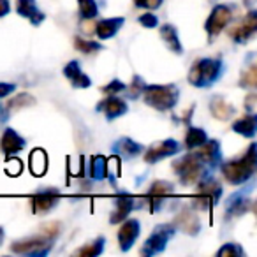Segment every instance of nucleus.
I'll return each mask as SVG.
<instances>
[{
	"label": "nucleus",
	"instance_id": "f257e3e1",
	"mask_svg": "<svg viewBox=\"0 0 257 257\" xmlns=\"http://www.w3.org/2000/svg\"><path fill=\"white\" fill-rule=\"evenodd\" d=\"M255 166H257L255 145L252 143L241 159L225 162V164L222 166V175H224V178L227 180L229 183H232V185H241V183H245L246 180L253 176Z\"/></svg>",
	"mask_w": 257,
	"mask_h": 257
},
{
	"label": "nucleus",
	"instance_id": "f03ea898",
	"mask_svg": "<svg viewBox=\"0 0 257 257\" xmlns=\"http://www.w3.org/2000/svg\"><path fill=\"white\" fill-rule=\"evenodd\" d=\"M222 71H224V64L218 58H199L190 67L189 81L194 86L206 88V86H211L220 78Z\"/></svg>",
	"mask_w": 257,
	"mask_h": 257
},
{
	"label": "nucleus",
	"instance_id": "7ed1b4c3",
	"mask_svg": "<svg viewBox=\"0 0 257 257\" xmlns=\"http://www.w3.org/2000/svg\"><path fill=\"white\" fill-rule=\"evenodd\" d=\"M178 95L180 92L175 85H164V86L154 85L143 88L145 102L159 111H168L171 107H175V104L178 102Z\"/></svg>",
	"mask_w": 257,
	"mask_h": 257
},
{
	"label": "nucleus",
	"instance_id": "20e7f679",
	"mask_svg": "<svg viewBox=\"0 0 257 257\" xmlns=\"http://www.w3.org/2000/svg\"><path fill=\"white\" fill-rule=\"evenodd\" d=\"M173 169L176 171V176H178L183 185H190V183H196L201 180L204 171V164L196 154H189L176 159L173 162Z\"/></svg>",
	"mask_w": 257,
	"mask_h": 257
},
{
	"label": "nucleus",
	"instance_id": "39448f33",
	"mask_svg": "<svg viewBox=\"0 0 257 257\" xmlns=\"http://www.w3.org/2000/svg\"><path fill=\"white\" fill-rule=\"evenodd\" d=\"M222 196V187L217 180L208 178L199 183L197 196L194 197V208L197 210H211Z\"/></svg>",
	"mask_w": 257,
	"mask_h": 257
},
{
	"label": "nucleus",
	"instance_id": "423d86ee",
	"mask_svg": "<svg viewBox=\"0 0 257 257\" xmlns=\"http://www.w3.org/2000/svg\"><path fill=\"white\" fill-rule=\"evenodd\" d=\"M55 239L46 238L44 234H37L34 238H25L15 241L11 245V250L16 253H23V255H44L51 250Z\"/></svg>",
	"mask_w": 257,
	"mask_h": 257
},
{
	"label": "nucleus",
	"instance_id": "0eeeda50",
	"mask_svg": "<svg viewBox=\"0 0 257 257\" xmlns=\"http://www.w3.org/2000/svg\"><path fill=\"white\" fill-rule=\"evenodd\" d=\"M175 234V227L173 225H168V224H162V225H157L155 231L150 234V238L145 241V246L141 252L145 255H154V253H159L166 248V243L173 238Z\"/></svg>",
	"mask_w": 257,
	"mask_h": 257
},
{
	"label": "nucleus",
	"instance_id": "6e6552de",
	"mask_svg": "<svg viewBox=\"0 0 257 257\" xmlns=\"http://www.w3.org/2000/svg\"><path fill=\"white\" fill-rule=\"evenodd\" d=\"M231 18H232L231 8H227V6H224V4L215 6V9L211 11L210 18H208V22H206V32H208V36H210V39L217 37L218 34L227 27Z\"/></svg>",
	"mask_w": 257,
	"mask_h": 257
},
{
	"label": "nucleus",
	"instance_id": "1a4fd4ad",
	"mask_svg": "<svg viewBox=\"0 0 257 257\" xmlns=\"http://www.w3.org/2000/svg\"><path fill=\"white\" fill-rule=\"evenodd\" d=\"M60 196V190L53 189V187L39 190V192H36L32 196V210L36 213H46V211H50L58 203Z\"/></svg>",
	"mask_w": 257,
	"mask_h": 257
},
{
	"label": "nucleus",
	"instance_id": "9d476101",
	"mask_svg": "<svg viewBox=\"0 0 257 257\" xmlns=\"http://www.w3.org/2000/svg\"><path fill=\"white\" fill-rule=\"evenodd\" d=\"M180 152V145L176 143L175 140H166L161 141V143H155L145 152V162L148 164H154L157 161H162L164 157H169V155H175Z\"/></svg>",
	"mask_w": 257,
	"mask_h": 257
},
{
	"label": "nucleus",
	"instance_id": "9b49d317",
	"mask_svg": "<svg viewBox=\"0 0 257 257\" xmlns=\"http://www.w3.org/2000/svg\"><path fill=\"white\" fill-rule=\"evenodd\" d=\"M171 194H175V187H173V183L166 182V180L155 182L147 194V203L150 204V211H157L159 208H161L162 201H164L166 197L171 196Z\"/></svg>",
	"mask_w": 257,
	"mask_h": 257
},
{
	"label": "nucleus",
	"instance_id": "f8f14e48",
	"mask_svg": "<svg viewBox=\"0 0 257 257\" xmlns=\"http://www.w3.org/2000/svg\"><path fill=\"white\" fill-rule=\"evenodd\" d=\"M257 30V13L250 11L248 15L243 18L239 25H236L232 30H229V36L236 41V43H246L250 37L255 34Z\"/></svg>",
	"mask_w": 257,
	"mask_h": 257
},
{
	"label": "nucleus",
	"instance_id": "ddd939ff",
	"mask_svg": "<svg viewBox=\"0 0 257 257\" xmlns=\"http://www.w3.org/2000/svg\"><path fill=\"white\" fill-rule=\"evenodd\" d=\"M140 236V220L136 218H131V220H125L123 225L118 231V243H120V248L123 252H127L131 246L134 245V241Z\"/></svg>",
	"mask_w": 257,
	"mask_h": 257
},
{
	"label": "nucleus",
	"instance_id": "4468645a",
	"mask_svg": "<svg viewBox=\"0 0 257 257\" xmlns=\"http://www.w3.org/2000/svg\"><path fill=\"white\" fill-rule=\"evenodd\" d=\"M23 148H25V140L16 131H13V128H6L4 134H2V140H0V150H2V154L6 157H11V155L18 154Z\"/></svg>",
	"mask_w": 257,
	"mask_h": 257
},
{
	"label": "nucleus",
	"instance_id": "2eb2a0df",
	"mask_svg": "<svg viewBox=\"0 0 257 257\" xmlns=\"http://www.w3.org/2000/svg\"><path fill=\"white\" fill-rule=\"evenodd\" d=\"M127 104L121 99H118L116 95H109L107 99L100 100V104L97 106V111H102L107 120H114V118L121 116V114L127 113Z\"/></svg>",
	"mask_w": 257,
	"mask_h": 257
},
{
	"label": "nucleus",
	"instance_id": "dca6fc26",
	"mask_svg": "<svg viewBox=\"0 0 257 257\" xmlns=\"http://www.w3.org/2000/svg\"><path fill=\"white\" fill-rule=\"evenodd\" d=\"M16 13L23 18L30 20L34 25H39L46 16L37 8L36 0H16Z\"/></svg>",
	"mask_w": 257,
	"mask_h": 257
},
{
	"label": "nucleus",
	"instance_id": "f3484780",
	"mask_svg": "<svg viewBox=\"0 0 257 257\" xmlns=\"http://www.w3.org/2000/svg\"><path fill=\"white\" fill-rule=\"evenodd\" d=\"M175 225L178 229H182L183 232H187V234H197L201 229L199 225V218H197V215L194 213V211L187 210V208H183L182 211L178 213V217L175 218Z\"/></svg>",
	"mask_w": 257,
	"mask_h": 257
},
{
	"label": "nucleus",
	"instance_id": "a211bd4d",
	"mask_svg": "<svg viewBox=\"0 0 257 257\" xmlns=\"http://www.w3.org/2000/svg\"><path fill=\"white\" fill-rule=\"evenodd\" d=\"M133 208H134V197L128 196V194H125V192H121L120 196L116 197V203H114V210H113L111 218H109L111 224H118V222L125 220Z\"/></svg>",
	"mask_w": 257,
	"mask_h": 257
},
{
	"label": "nucleus",
	"instance_id": "6ab92c4d",
	"mask_svg": "<svg viewBox=\"0 0 257 257\" xmlns=\"http://www.w3.org/2000/svg\"><path fill=\"white\" fill-rule=\"evenodd\" d=\"M64 74H65V78L71 81V85L74 86V88H88V86L92 85L90 78L81 71L79 64H78V62H74V60L69 62V64L65 65Z\"/></svg>",
	"mask_w": 257,
	"mask_h": 257
},
{
	"label": "nucleus",
	"instance_id": "aec40b11",
	"mask_svg": "<svg viewBox=\"0 0 257 257\" xmlns=\"http://www.w3.org/2000/svg\"><path fill=\"white\" fill-rule=\"evenodd\" d=\"M197 157L201 159L203 164L215 166L220 159V147H218V141H204L201 147H197V150L194 152Z\"/></svg>",
	"mask_w": 257,
	"mask_h": 257
},
{
	"label": "nucleus",
	"instance_id": "412c9836",
	"mask_svg": "<svg viewBox=\"0 0 257 257\" xmlns=\"http://www.w3.org/2000/svg\"><path fill=\"white\" fill-rule=\"evenodd\" d=\"M210 111H211V114L217 118V120H222V121L232 118V116H234V113H236L234 106H232V104H229L227 100H225L224 97H220V95H217V97H213V99H211Z\"/></svg>",
	"mask_w": 257,
	"mask_h": 257
},
{
	"label": "nucleus",
	"instance_id": "4be33fe9",
	"mask_svg": "<svg viewBox=\"0 0 257 257\" xmlns=\"http://www.w3.org/2000/svg\"><path fill=\"white\" fill-rule=\"evenodd\" d=\"M123 25V18H107L95 23V34L100 39H111Z\"/></svg>",
	"mask_w": 257,
	"mask_h": 257
},
{
	"label": "nucleus",
	"instance_id": "5701e85b",
	"mask_svg": "<svg viewBox=\"0 0 257 257\" xmlns=\"http://www.w3.org/2000/svg\"><path fill=\"white\" fill-rule=\"evenodd\" d=\"M255 114L253 113H248L245 114L243 118H239V120H236L234 123H232V131L238 134H241V136H246V138H253V134H255Z\"/></svg>",
	"mask_w": 257,
	"mask_h": 257
},
{
	"label": "nucleus",
	"instance_id": "b1692460",
	"mask_svg": "<svg viewBox=\"0 0 257 257\" xmlns=\"http://www.w3.org/2000/svg\"><path fill=\"white\" fill-rule=\"evenodd\" d=\"M161 37L166 41V44L169 46V50H173L175 53H183V48H182V43L178 39V32L176 29L171 25V23H166V25L161 27Z\"/></svg>",
	"mask_w": 257,
	"mask_h": 257
},
{
	"label": "nucleus",
	"instance_id": "393cba45",
	"mask_svg": "<svg viewBox=\"0 0 257 257\" xmlns=\"http://www.w3.org/2000/svg\"><path fill=\"white\" fill-rule=\"evenodd\" d=\"M48 169V155L44 150L37 148L30 154V171L34 176H43Z\"/></svg>",
	"mask_w": 257,
	"mask_h": 257
},
{
	"label": "nucleus",
	"instance_id": "a878e982",
	"mask_svg": "<svg viewBox=\"0 0 257 257\" xmlns=\"http://www.w3.org/2000/svg\"><path fill=\"white\" fill-rule=\"evenodd\" d=\"M114 145H116V147H114V152L125 155V157H136V155H140L141 152H143V147H141L140 143L128 140V138H121V140Z\"/></svg>",
	"mask_w": 257,
	"mask_h": 257
},
{
	"label": "nucleus",
	"instance_id": "bb28decb",
	"mask_svg": "<svg viewBox=\"0 0 257 257\" xmlns=\"http://www.w3.org/2000/svg\"><path fill=\"white\" fill-rule=\"evenodd\" d=\"M206 140H208V136L203 128L190 127L189 131H187V136H185V148H189V150H196V148L201 147Z\"/></svg>",
	"mask_w": 257,
	"mask_h": 257
},
{
	"label": "nucleus",
	"instance_id": "cd10ccee",
	"mask_svg": "<svg viewBox=\"0 0 257 257\" xmlns=\"http://www.w3.org/2000/svg\"><path fill=\"white\" fill-rule=\"evenodd\" d=\"M90 176H92L93 180H102L106 178L107 175V161L104 157H93L92 161H90Z\"/></svg>",
	"mask_w": 257,
	"mask_h": 257
},
{
	"label": "nucleus",
	"instance_id": "c85d7f7f",
	"mask_svg": "<svg viewBox=\"0 0 257 257\" xmlns=\"http://www.w3.org/2000/svg\"><path fill=\"white\" fill-rule=\"evenodd\" d=\"M104 243H106V239H104V238H97L95 241L86 243L85 246H81L79 250H76V255H83V257L99 255V253L104 250Z\"/></svg>",
	"mask_w": 257,
	"mask_h": 257
},
{
	"label": "nucleus",
	"instance_id": "c756f323",
	"mask_svg": "<svg viewBox=\"0 0 257 257\" xmlns=\"http://www.w3.org/2000/svg\"><path fill=\"white\" fill-rule=\"evenodd\" d=\"M248 199H245V197L241 196H234L231 199V203L227 204V215H232V217H239V215H243L246 210H248Z\"/></svg>",
	"mask_w": 257,
	"mask_h": 257
},
{
	"label": "nucleus",
	"instance_id": "7c9ffc66",
	"mask_svg": "<svg viewBox=\"0 0 257 257\" xmlns=\"http://www.w3.org/2000/svg\"><path fill=\"white\" fill-rule=\"evenodd\" d=\"M34 102H36V99H34L30 93H18V95L13 97L6 106H8V109H23V107L32 106Z\"/></svg>",
	"mask_w": 257,
	"mask_h": 257
},
{
	"label": "nucleus",
	"instance_id": "2f4dec72",
	"mask_svg": "<svg viewBox=\"0 0 257 257\" xmlns=\"http://www.w3.org/2000/svg\"><path fill=\"white\" fill-rule=\"evenodd\" d=\"M74 46H76V50H79L81 53H85V55H93V53H97V51L102 50V46H100L99 43H93V41L83 39V37H76V39H74Z\"/></svg>",
	"mask_w": 257,
	"mask_h": 257
},
{
	"label": "nucleus",
	"instance_id": "473e14b6",
	"mask_svg": "<svg viewBox=\"0 0 257 257\" xmlns=\"http://www.w3.org/2000/svg\"><path fill=\"white\" fill-rule=\"evenodd\" d=\"M79 4V15L81 18H95L99 9H97L95 0H78Z\"/></svg>",
	"mask_w": 257,
	"mask_h": 257
},
{
	"label": "nucleus",
	"instance_id": "72a5a7b5",
	"mask_svg": "<svg viewBox=\"0 0 257 257\" xmlns=\"http://www.w3.org/2000/svg\"><path fill=\"white\" fill-rule=\"evenodd\" d=\"M218 255L220 257H241L245 255V252L241 250V246H238L236 243H227L218 250Z\"/></svg>",
	"mask_w": 257,
	"mask_h": 257
},
{
	"label": "nucleus",
	"instance_id": "f704fd0d",
	"mask_svg": "<svg viewBox=\"0 0 257 257\" xmlns=\"http://www.w3.org/2000/svg\"><path fill=\"white\" fill-rule=\"evenodd\" d=\"M39 232L46 236V238L55 239L58 236V232H60V224H58V222H48V224L41 225V231Z\"/></svg>",
	"mask_w": 257,
	"mask_h": 257
},
{
	"label": "nucleus",
	"instance_id": "c9c22d12",
	"mask_svg": "<svg viewBox=\"0 0 257 257\" xmlns=\"http://www.w3.org/2000/svg\"><path fill=\"white\" fill-rule=\"evenodd\" d=\"M239 85L241 86H248V88H255L257 85V74H255V65H252V67L248 69V71L243 74L241 81H239Z\"/></svg>",
	"mask_w": 257,
	"mask_h": 257
},
{
	"label": "nucleus",
	"instance_id": "e433bc0d",
	"mask_svg": "<svg viewBox=\"0 0 257 257\" xmlns=\"http://www.w3.org/2000/svg\"><path fill=\"white\" fill-rule=\"evenodd\" d=\"M8 175L9 176H18L20 173H22L23 166H22V161L20 159H11V161L8 162Z\"/></svg>",
	"mask_w": 257,
	"mask_h": 257
},
{
	"label": "nucleus",
	"instance_id": "4c0bfd02",
	"mask_svg": "<svg viewBox=\"0 0 257 257\" xmlns=\"http://www.w3.org/2000/svg\"><path fill=\"white\" fill-rule=\"evenodd\" d=\"M79 32L88 34V36L95 34V22H93V18H83L81 25H79Z\"/></svg>",
	"mask_w": 257,
	"mask_h": 257
},
{
	"label": "nucleus",
	"instance_id": "58836bf2",
	"mask_svg": "<svg viewBox=\"0 0 257 257\" xmlns=\"http://www.w3.org/2000/svg\"><path fill=\"white\" fill-rule=\"evenodd\" d=\"M121 90H125V85L121 81H118V79H114V81H111L109 85H106L102 88L104 93H107V95H114L116 92H121Z\"/></svg>",
	"mask_w": 257,
	"mask_h": 257
},
{
	"label": "nucleus",
	"instance_id": "ea45409f",
	"mask_svg": "<svg viewBox=\"0 0 257 257\" xmlns=\"http://www.w3.org/2000/svg\"><path fill=\"white\" fill-rule=\"evenodd\" d=\"M140 23L143 27H147V29H154V27L159 25V20L152 13H145L143 16H140Z\"/></svg>",
	"mask_w": 257,
	"mask_h": 257
},
{
	"label": "nucleus",
	"instance_id": "a19ab883",
	"mask_svg": "<svg viewBox=\"0 0 257 257\" xmlns=\"http://www.w3.org/2000/svg\"><path fill=\"white\" fill-rule=\"evenodd\" d=\"M143 88H145V83H143V79L140 78V76H136L134 78V83H133V86H131V90H128V95L133 97H138L141 92H143Z\"/></svg>",
	"mask_w": 257,
	"mask_h": 257
},
{
	"label": "nucleus",
	"instance_id": "79ce46f5",
	"mask_svg": "<svg viewBox=\"0 0 257 257\" xmlns=\"http://www.w3.org/2000/svg\"><path fill=\"white\" fill-rule=\"evenodd\" d=\"M134 4L138 8H145V9H157L162 6V0H134Z\"/></svg>",
	"mask_w": 257,
	"mask_h": 257
},
{
	"label": "nucleus",
	"instance_id": "37998d69",
	"mask_svg": "<svg viewBox=\"0 0 257 257\" xmlns=\"http://www.w3.org/2000/svg\"><path fill=\"white\" fill-rule=\"evenodd\" d=\"M15 88L16 86L13 83H0V99H4L6 95H9Z\"/></svg>",
	"mask_w": 257,
	"mask_h": 257
},
{
	"label": "nucleus",
	"instance_id": "c03bdc74",
	"mask_svg": "<svg viewBox=\"0 0 257 257\" xmlns=\"http://www.w3.org/2000/svg\"><path fill=\"white\" fill-rule=\"evenodd\" d=\"M255 100H257V97H255V93H250L248 97H246V111L248 113H253V106H255Z\"/></svg>",
	"mask_w": 257,
	"mask_h": 257
},
{
	"label": "nucleus",
	"instance_id": "a18cd8bd",
	"mask_svg": "<svg viewBox=\"0 0 257 257\" xmlns=\"http://www.w3.org/2000/svg\"><path fill=\"white\" fill-rule=\"evenodd\" d=\"M9 13V0H0V18Z\"/></svg>",
	"mask_w": 257,
	"mask_h": 257
},
{
	"label": "nucleus",
	"instance_id": "49530a36",
	"mask_svg": "<svg viewBox=\"0 0 257 257\" xmlns=\"http://www.w3.org/2000/svg\"><path fill=\"white\" fill-rule=\"evenodd\" d=\"M6 114H8V113H6V109H2V107H0V125L4 123L6 118H8V116H6Z\"/></svg>",
	"mask_w": 257,
	"mask_h": 257
},
{
	"label": "nucleus",
	"instance_id": "de8ad7c7",
	"mask_svg": "<svg viewBox=\"0 0 257 257\" xmlns=\"http://www.w3.org/2000/svg\"><path fill=\"white\" fill-rule=\"evenodd\" d=\"M4 229H2V227H0V243H2V241H4Z\"/></svg>",
	"mask_w": 257,
	"mask_h": 257
}]
</instances>
